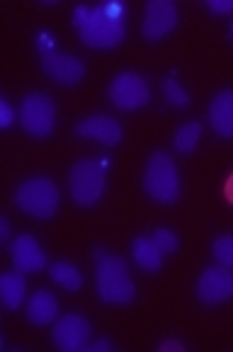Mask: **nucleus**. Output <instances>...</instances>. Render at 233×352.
I'll return each instance as SVG.
<instances>
[{"instance_id":"nucleus-4","label":"nucleus","mask_w":233,"mask_h":352,"mask_svg":"<svg viewBox=\"0 0 233 352\" xmlns=\"http://www.w3.org/2000/svg\"><path fill=\"white\" fill-rule=\"evenodd\" d=\"M107 161H93V158H85V161H78L71 170L68 177V187H71V197L80 207H93L98 204V199L102 197L104 192V180H107V173H104Z\"/></svg>"},{"instance_id":"nucleus-13","label":"nucleus","mask_w":233,"mask_h":352,"mask_svg":"<svg viewBox=\"0 0 233 352\" xmlns=\"http://www.w3.org/2000/svg\"><path fill=\"white\" fill-rule=\"evenodd\" d=\"M76 134L83 139H95L102 146H117L122 141V126L117 120L107 117V114H95L88 117L76 126Z\"/></svg>"},{"instance_id":"nucleus-10","label":"nucleus","mask_w":233,"mask_h":352,"mask_svg":"<svg viewBox=\"0 0 233 352\" xmlns=\"http://www.w3.org/2000/svg\"><path fill=\"white\" fill-rule=\"evenodd\" d=\"M177 25V8L170 0H151L146 6V17H144V32L146 39L158 42L163 36H168Z\"/></svg>"},{"instance_id":"nucleus-22","label":"nucleus","mask_w":233,"mask_h":352,"mask_svg":"<svg viewBox=\"0 0 233 352\" xmlns=\"http://www.w3.org/2000/svg\"><path fill=\"white\" fill-rule=\"evenodd\" d=\"M153 239L163 253H175V250L180 248V241H177V236L170 228H158V231L153 233Z\"/></svg>"},{"instance_id":"nucleus-14","label":"nucleus","mask_w":233,"mask_h":352,"mask_svg":"<svg viewBox=\"0 0 233 352\" xmlns=\"http://www.w3.org/2000/svg\"><path fill=\"white\" fill-rule=\"evenodd\" d=\"M209 122L214 131L223 139H233V90H221L212 100L209 107Z\"/></svg>"},{"instance_id":"nucleus-26","label":"nucleus","mask_w":233,"mask_h":352,"mask_svg":"<svg viewBox=\"0 0 233 352\" xmlns=\"http://www.w3.org/2000/svg\"><path fill=\"white\" fill-rule=\"evenodd\" d=\"M88 352H112V342L109 340H98V342H90L88 347H85Z\"/></svg>"},{"instance_id":"nucleus-5","label":"nucleus","mask_w":233,"mask_h":352,"mask_svg":"<svg viewBox=\"0 0 233 352\" xmlns=\"http://www.w3.org/2000/svg\"><path fill=\"white\" fill-rule=\"evenodd\" d=\"M15 202L36 219H52L58 209V187L49 177H32L17 187Z\"/></svg>"},{"instance_id":"nucleus-6","label":"nucleus","mask_w":233,"mask_h":352,"mask_svg":"<svg viewBox=\"0 0 233 352\" xmlns=\"http://www.w3.org/2000/svg\"><path fill=\"white\" fill-rule=\"evenodd\" d=\"M54 122H56V104L49 95L32 93L22 100L20 107V124L30 136H49L54 131Z\"/></svg>"},{"instance_id":"nucleus-18","label":"nucleus","mask_w":233,"mask_h":352,"mask_svg":"<svg viewBox=\"0 0 233 352\" xmlns=\"http://www.w3.org/2000/svg\"><path fill=\"white\" fill-rule=\"evenodd\" d=\"M49 275L56 285H61L63 289L68 292H78L83 287V275H80V270L71 263H54L49 267Z\"/></svg>"},{"instance_id":"nucleus-1","label":"nucleus","mask_w":233,"mask_h":352,"mask_svg":"<svg viewBox=\"0 0 233 352\" xmlns=\"http://www.w3.org/2000/svg\"><path fill=\"white\" fill-rule=\"evenodd\" d=\"M73 25H76L78 34L88 47L95 49H112L120 47L124 39V22L114 20L104 12V8H78L73 15Z\"/></svg>"},{"instance_id":"nucleus-12","label":"nucleus","mask_w":233,"mask_h":352,"mask_svg":"<svg viewBox=\"0 0 233 352\" xmlns=\"http://www.w3.org/2000/svg\"><path fill=\"white\" fill-rule=\"evenodd\" d=\"M12 263L20 272H39V270L47 267V255H44L42 245L34 236L30 233H20L15 241H12Z\"/></svg>"},{"instance_id":"nucleus-19","label":"nucleus","mask_w":233,"mask_h":352,"mask_svg":"<svg viewBox=\"0 0 233 352\" xmlns=\"http://www.w3.org/2000/svg\"><path fill=\"white\" fill-rule=\"evenodd\" d=\"M199 136H202V124H199V122H190V124L177 129L173 144H175V148L180 151V153H190V151L197 148Z\"/></svg>"},{"instance_id":"nucleus-16","label":"nucleus","mask_w":233,"mask_h":352,"mask_svg":"<svg viewBox=\"0 0 233 352\" xmlns=\"http://www.w3.org/2000/svg\"><path fill=\"white\" fill-rule=\"evenodd\" d=\"M131 253H134V260L141 270L146 272H158L163 267V250L158 248L153 236H139L131 245Z\"/></svg>"},{"instance_id":"nucleus-15","label":"nucleus","mask_w":233,"mask_h":352,"mask_svg":"<svg viewBox=\"0 0 233 352\" xmlns=\"http://www.w3.org/2000/svg\"><path fill=\"white\" fill-rule=\"evenodd\" d=\"M27 316H30L32 323L36 326H47V323H54L58 318V301L52 292L39 289L30 296L27 301Z\"/></svg>"},{"instance_id":"nucleus-8","label":"nucleus","mask_w":233,"mask_h":352,"mask_svg":"<svg viewBox=\"0 0 233 352\" xmlns=\"http://www.w3.org/2000/svg\"><path fill=\"white\" fill-rule=\"evenodd\" d=\"M90 323L85 321L80 314H66L54 323L52 338L56 342L58 350L63 352H80L90 345Z\"/></svg>"},{"instance_id":"nucleus-9","label":"nucleus","mask_w":233,"mask_h":352,"mask_svg":"<svg viewBox=\"0 0 233 352\" xmlns=\"http://www.w3.org/2000/svg\"><path fill=\"white\" fill-rule=\"evenodd\" d=\"M197 296L209 306L228 301L233 296V272L226 265L207 267L197 282Z\"/></svg>"},{"instance_id":"nucleus-27","label":"nucleus","mask_w":233,"mask_h":352,"mask_svg":"<svg viewBox=\"0 0 233 352\" xmlns=\"http://www.w3.org/2000/svg\"><path fill=\"white\" fill-rule=\"evenodd\" d=\"M8 239H10V223H8L5 217H0V241L5 243Z\"/></svg>"},{"instance_id":"nucleus-28","label":"nucleus","mask_w":233,"mask_h":352,"mask_svg":"<svg viewBox=\"0 0 233 352\" xmlns=\"http://www.w3.org/2000/svg\"><path fill=\"white\" fill-rule=\"evenodd\" d=\"M223 195H226V199L233 204V173H231V175H228L226 185H223Z\"/></svg>"},{"instance_id":"nucleus-11","label":"nucleus","mask_w":233,"mask_h":352,"mask_svg":"<svg viewBox=\"0 0 233 352\" xmlns=\"http://www.w3.org/2000/svg\"><path fill=\"white\" fill-rule=\"evenodd\" d=\"M42 68L52 80L63 85H76L85 78V63L71 54L47 52L42 56Z\"/></svg>"},{"instance_id":"nucleus-25","label":"nucleus","mask_w":233,"mask_h":352,"mask_svg":"<svg viewBox=\"0 0 233 352\" xmlns=\"http://www.w3.org/2000/svg\"><path fill=\"white\" fill-rule=\"evenodd\" d=\"M170 350L185 352V345H182L180 340H166V342H161V345H158V352H170Z\"/></svg>"},{"instance_id":"nucleus-23","label":"nucleus","mask_w":233,"mask_h":352,"mask_svg":"<svg viewBox=\"0 0 233 352\" xmlns=\"http://www.w3.org/2000/svg\"><path fill=\"white\" fill-rule=\"evenodd\" d=\"M12 120H15L12 107L8 104V100H0V126H3V129H8V126L12 124Z\"/></svg>"},{"instance_id":"nucleus-7","label":"nucleus","mask_w":233,"mask_h":352,"mask_svg":"<svg viewBox=\"0 0 233 352\" xmlns=\"http://www.w3.org/2000/svg\"><path fill=\"white\" fill-rule=\"evenodd\" d=\"M109 100L114 102V107L124 109V112H134L148 104L151 100V88L139 73H120L109 85Z\"/></svg>"},{"instance_id":"nucleus-17","label":"nucleus","mask_w":233,"mask_h":352,"mask_svg":"<svg viewBox=\"0 0 233 352\" xmlns=\"http://www.w3.org/2000/svg\"><path fill=\"white\" fill-rule=\"evenodd\" d=\"M27 296V285H25V277L20 272H5V275L0 277V301L3 306L10 311H17L22 306Z\"/></svg>"},{"instance_id":"nucleus-24","label":"nucleus","mask_w":233,"mask_h":352,"mask_svg":"<svg viewBox=\"0 0 233 352\" xmlns=\"http://www.w3.org/2000/svg\"><path fill=\"white\" fill-rule=\"evenodd\" d=\"M209 8L214 15H226V12H233V0H212Z\"/></svg>"},{"instance_id":"nucleus-20","label":"nucleus","mask_w":233,"mask_h":352,"mask_svg":"<svg viewBox=\"0 0 233 352\" xmlns=\"http://www.w3.org/2000/svg\"><path fill=\"white\" fill-rule=\"evenodd\" d=\"M163 95H166V100L173 107H187L190 104V95H187V90L177 83L175 78H166L163 80Z\"/></svg>"},{"instance_id":"nucleus-29","label":"nucleus","mask_w":233,"mask_h":352,"mask_svg":"<svg viewBox=\"0 0 233 352\" xmlns=\"http://www.w3.org/2000/svg\"><path fill=\"white\" fill-rule=\"evenodd\" d=\"M231 36H233V20H231Z\"/></svg>"},{"instance_id":"nucleus-21","label":"nucleus","mask_w":233,"mask_h":352,"mask_svg":"<svg viewBox=\"0 0 233 352\" xmlns=\"http://www.w3.org/2000/svg\"><path fill=\"white\" fill-rule=\"evenodd\" d=\"M214 258L219 260V265L233 267V236H219L214 241Z\"/></svg>"},{"instance_id":"nucleus-2","label":"nucleus","mask_w":233,"mask_h":352,"mask_svg":"<svg viewBox=\"0 0 233 352\" xmlns=\"http://www.w3.org/2000/svg\"><path fill=\"white\" fill-rule=\"evenodd\" d=\"M98 294L107 304H129L136 296V287L129 277V267L122 258L114 255H100L98 270H95Z\"/></svg>"},{"instance_id":"nucleus-3","label":"nucleus","mask_w":233,"mask_h":352,"mask_svg":"<svg viewBox=\"0 0 233 352\" xmlns=\"http://www.w3.org/2000/svg\"><path fill=\"white\" fill-rule=\"evenodd\" d=\"M144 187L151 199L161 204H170L180 195V177L177 166L166 151H158L148 158V166L144 173Z\"/></svg>"}]
</instances>
